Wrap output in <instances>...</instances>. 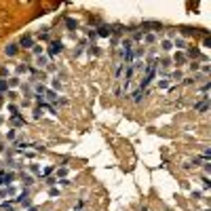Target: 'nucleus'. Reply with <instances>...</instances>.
Returning <instances> with one entry per match:
<instances>
[{"label": "nucleus", "mask_w": 211, "mask_h": 211, "mask_svg": "<svg viewBox=\"0 0 211 211\" xmlns=\"http://www.w3.org/2000/svg\"><path fill=\"white\" fill-rule=\"evenodd\" d=\"M21 46L32 49V46H34V38H32V36H23V38H21Z\"/></svg>", "instance_id": "5"}, {"label": "nucleus", "mask_w": 211, "mask_h": 211, "mask_svg": "<svg viewBox=\"0 0 211 211\" xmlns=\"http://www.w3.org/2000/svg\"><path fill=\"white\" fill-rule=\"evenodd\" d=\"M46 93V99L49 101H57V95H55V91H44Z\"/></svg>", "instance_id": "9"}, {"label": "nucleus", "mask_w": 211, "mask_h": 211, "mask_svg": "<svg viewBox=\"0 0 211 211\" xmlns=\"http://www.w3.org/2000/svg\"><path fill=\"white\" fill-rule=\"evenodd\" d=\"M175 46H179V49H184V46H186V42H184L182 38H179V40H175Z\"/></svg>", "instance_id": "14"}, {"label": "nucleus", "mask_w": 211, "mask_h": 211, "mask_svg": "<svg viewBox=\"0 0 211 211\" xmlns=\"http://www.w3.org/2000/svg\"><path fill=\"white\" fill-rule=\"evenodd\" d=\"M175 63H177V66H182V63H184V55H182V53H179V55H175Z\"/></svg>", "instance_id": "10"}, {"label": "nucleus", "mask_w": 211, "mask_h": 211, "mask_svg": "<svg viewBox=\"0 0 211 211\" xmlns=\"http://www.w3.org/2000/svg\"><path fill=\"white\" fill-rule=\"evenodd\" d=\"M61 49H63V44L59 40H55V42H51V49H49V53L51 55H57V53H61Z\"/></svg>", "instance_id": "3"}, {"label": "nucleus", "mask_w": 211, "mask_h": 211, "mask_svg": "<svg viewBox=\"0 0 211 211\" xmlns=\"http://www.w3.org/2000/svg\"><path fill=\"white\" fill-rule=\"evenodd\" d=\"M17 83H19L17 78H11V80H9V84H11V87H17Z\"/></svg>", "instance_id": "18"}, {"label": "nucleus", "mask_w": 211, "mask_h": 211, "mask_svg": "<svg viewBox=\"0 0 211 211\" xmlns=\"http://www.w3.org/2000/svg\"><path fill=\"white\" fill-rule=\"evenodd\" d=\"M211 40H209V36H205V40H203V46H209Z\"/></svg>", "instance_id": "19"}, {"label": "nucleus", "mask_w": 211, "mask_h": 211, "mask_svg": "<svg viewBox=\"0 0 211 211\" xmlns=\"http://www.w3.org/2000/svg\"><path fill=\"white\" fill-rule=\"evenodd\" d=\"M0 101H2V93H0Z\"/></svg>", "instance_id": "20"}, {"label": "nucleus", "mask_w": 211, "mask_h": 211, "mask_svg": "<svg viewBox=\"0 0 211 211\" xmlns=\"http://www.w3.org/2000/svg\"><path fill=\"white\" fill-rule=\"evenodd\" d=\"M95 34H97V36H104V38H106V36H110V34H112V28H110V26H101V28H99V30H97Z\"/></svg>", "instance_id": "4"}, {"label": "nucleus", "mask_w": 211, "mask_h": 211, "mask_svg": "<svg viewBox=\"0 0 211 211\" xmlns=\"http://www.w3.org/2000/svg\"><path fill=\"white\" fill-rule=\"evenodd\" d=\"M163 49H165V51H171V42L165 40V42H163Z\"/></svg>", "instance_id": "15"}, {"label": "nucleus", "mask_w": 211, "mask_h": 211, "mask_svg": "<svg viewBox=\"0 0 211 211\" xmlns=\"http://www.w3.org/2000/svg\"><path fill=\"white\" fill-rule=\"evenodd\" d=\"M141 30L146 32V30H163V26L158 23V21H144L141 23Z\"/></svg>", "instance_id": "2"}, {"label": "nucleus", "mask_w": 211, "mask_h": 211, "mask_svg": "<svg viewBox=\"0 0 211 211\" xmlns=\"http://www.w3.org/2000/svg\"><path fill=\"white\" fill-rule=\"evenodd\" d=\"M66 26H68V30H76V28H78V21L72 19V17H68V19H66Z\"/></svg>", "instance_id": "6"}, {"label": "nucleus", "mask_w": 211, "mask_h": 211, "mask_svg": "<svg viewBox=\"0 0 211 211\" xmlns=\"http://www.w3.org/2000/svg\"><path fill=\"white\" fill-rule=\"evenodd\" d=\"M23 182H26V184H28V186H30V184H32V182H34V179H32V177H30V175H26V177H23Z\"/></svg>", "instance_id": "17"}, {"label": "nucleus", "mask_w": 211, "mask_h": 211, "mask_svg": "<svg viewBox=\"0 0 211 211\" xmlns=\"http://www.w3.org/2000/svg\"><path fill=\"white\" fill-rule=\"evenodd\" d=\"M6 55H9V57L17 55V44H9V46H6Z\"/></svg>", "instance_id": "7"}, {"label": "nucleus", "mask_w": 211, "mask_h": 211, "mask_svg": "<svg viewBox=\"0 0 211 211\" xmlns=\"http://www.w3.org/2000/svg\"><path fill=\"white\" fill-rule=\"evenodd\" d=\"M6 87H9L6 80H0V93H2V91H6Z\"/></svg>", "instance_id": "13"}, {"label": "nucleus", "mask_w": 211, "mask_h": 211, "mask_svg": "<svg viewBox=\"0 0 211 211\" xmlns=\"http://www.w3.org/2000/svg\"><path fill=\"white\" fill-rule=\"evenodd\" d=\"M207 108H209V104H207V99H205V101H201V104H196V110H199V112H205Z\"/></svg>", "instance_id": "8"}, {"label": "nucleus", "mask_w": 211, "mask_h": 211, "mask_svg": "<svg viewBox=\"0 0 211 211\" xmlns=\"http://www.w3.org/2000/svg\"><path fill=\"white\" fill-rule=\"evenodd\" d=\"M141 95H144V93H141V91H137V93L133 95V101H141Z\"/></svg>", "instance_id": "11"}, {"label": "nucleus", "mask_w": 211, "mask_h": 211, "mask_svg": "<svg viewBox=\"0 0 211 211\" xmlns=\"http://www.w3.org/2000/svg\"><path fill=\"white\" fill-rule=\"evenodd\" d=\"M21 123H23L21 116H13V125H21Z\"/></svg>", "instance_id": "12"}, {"label": "nucleus", "mask_w": 211, "mask_h": 211, "mask_svg": "<svg viewBox=\"0 0 211 211\" xmlns=\"http://www.w3.org/2000/svg\"><path fill=\"white\" fill-rule=\"evenodd\" d=\"M38 66H46V57H38Z\"/></svg>", "instance_id": "16"}, {"label": "nucleus", "mask_w": 211, "mask_h": 211, "mask_svg": "<svg viewBox=\"0 0 211 211\" xmlns=\"http://www.w3.org/2000/svg\"><path fill=\"white\" fill-rule=\"evenodd\" d=\"M123 46H125V49H123V57H125L127 63H131V61H133V49H131V42L127 40Z\"/></svg>", "instance_id": "1"}]
</instances>
